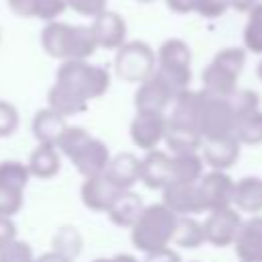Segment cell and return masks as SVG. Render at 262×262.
<instances>
[{"label": "cell", "instance_id": "obj_41", "mask_svg": "<svg viewBox=\"0 0 262 262\" xmlns=\"http://www.w3.org/2000/svg\"><path fill=\"white\" fill-rule=\"evenodd\" d=\"M258 2H262V0H229V6H231V10L248 12V10H250V8H254Z\"/></svg>", "mask_w": 262, "mask_h": 262}, {"label": "cell", "instance_id": "obj_36", "mask_svg": "<svg viewBox=\"0 0 262 262\" xmlns=\"http://www.w3.org/2000/svg\"><path fill=\"white\" fill-rule=\"evenodd\" d=\"M14 239H16V223L12 221V217L0 215V250Z\"/></svg>", "mask_w": 262, "mask_h": 262}, {"label": "cell", "instance_id": "obj_33", "mask_svg": "<svg viewBox=\"0 0 262 262\" xmlns=\"http://www.w3.org/2000/svg\"><path fill=\"white\" fill-rule=\"evenodd\" d=\"M227 10H231L229 0H192V12L203 18H221Z\"/></svg>", "mask_w": 262, "mask_h": 262}, {"label": "cell", "instance_id": "obj_23", "mask_svg": "<svg viewBox=\"0 0 262 262\" xmlns=\"http://www.w3.org/2000/svg\"><path fill=\"white\" fill-rule=\"evenodd\" d=\"M27 168L31 172V178L51 180L61 170V154L51 143H37L27 160Z\"/></svg>", "mask_w": 262, "mask_h": 262}, {"label": "cell", "instance_id": "obj_39", "mask_svg": "<svg viewBox=\"0 0 262 262\" xmlns=\"http://www.w3.org/2000/svg\"><path fill=\"white\" fill-rule=\"evenodd\" d=\"M92 262H141L137 256L129 254V252H121V254H115V256H100V258H94Z\"/></svg>", "mask_w": 262, "mask_h": 262}, {"label": "cell", "instance_id": "obj_25", "mask_svg": "<svg viewBox=\"0 0 262 262\" xmlns=\"http://www.w3.org/2000/svg\"><path fill=\"white\" fill-rule=\"evenodd\" d=\"M172 170H174V180L199 182V178L205 174V162L199 151H180V154H172Z\"/></svg>", "mask_w": 262, "mask_h": 262}, {"label": "cell", "instance_id": "obj_14", "mask_svg": "<svg viewBox=\"0 0 262 262\" xmlns=\"http://www.w3.org/2000/svg\"><path fill=\"white\" fill-rule=\"evenodd\" d=\"M172 180H174L172 154L162 149L145 151V156L141 158L139 182L149 190H164Z\"/></svg>", "mask_w": 262, "mask_h": 262}, {"label": "cell", "instance_id": "obj_6", "mask_svg": "<svg viewBox=\"0 0 262 262\" xmlns=\"http://www.w3.org/2000/svg\"><path fill=\"white\" fill-rule=\"evenodd\" d=\"M196 125L203 141L221 139L233 135L235 129V111L231 98L213 96L205 90H199L196 98Z\"/></svg>", "mask_w": 262, "mask_h": 262}, {"label": "cell", "instance_id": "obj_35", "mask_svg": "<svg viewBox=\"0 0 262 262\" xmlns=\"http://www.w3.org/2000/svg\"><path fill=\"white\" fill-rule=\"evenodd\" d=\"M23 205H25L23 192L8 190V188L0 186V215L2 217H14L16 213H20Z\"/></svg>", "mask_w": 262, "mask_h": 262}, {"label": "cell", "instance_id": "obj_4", "mask_svg": "<svg viewBox=\"0 0 262 262\" xmlns=\"http://www.w3.org/2000/svg\"><path fill=\"white\" fill-rule=\"evenodd\" d=\"M178 215L172 213L164 203L145 205L137 221L131 225V244L143 254L158 252L172 246Z\"/></svg>", "mask_w": 262, "mask_h": 262}, {"label": "cell", "instance_id": "obj_17", "mask_svg": "<svg viewBox=\"0 0 262 262\" xmlns=\"http://www.w3.org/2000/svg\"><path fill=\"white\" fill-rule=\"evenodd\" d=\"M199 154H201L205 166H209L211 170L227 172L237 162V158L242 154V143L235 139V135L211 139V141H203Z\"/></svg>", "mask_w": 262, "mask_h": 262}, {"label": "cell", "instance_id": "obj_42", "mask_svg": "<svg viewBox=\"0 0 262 262\" xmlns=\"http://www.w3.org/2000/svg\"><path fill=\"white\" fill-rule=\"evenodd\" d=\"M258 78H260V82H262V61L258 63Z\"/></svg>", "mask_w": 262, "mask_h": 262}, {"label": "cell", "instance_id": "obj_40", "mask_svg": "<svg viewBox=\"0 0 262 262\" xmlns=\"http://www.w3.org/2000/svg\"><path fill=\"white\" fill-rule=\"evenodd\" d=\"M35 262H74L72 258L55 252V250H49V252H43L39 256H35Z\"/></svg>", "mask_w": 262, "mask_h": 262}, {"label": "cell", "instance_id": "obj_32", "mask_svg": "<svg viewBox=\"0 0 262 262\" xmlns=\"http://www.w3.org/2000/svg\"><path fill=\"white\" fill-rule=\"evenodd\" d=\"M18 125H20L18 108L8 100H0V139L12 137L18 131Z\"/></svg>", "mask_w": 262, "mask_h": 262}, {"label": "cell", "instance_id": "obj_16", "mask_svg": "<svg viewBox=\"0 0 262 262\" xmlns=\"http://www.w3.org/2000/svg\"><path fill=\"white\" fill-rule=\"evenodd\" d=\"M231 246L239 262H262V215L244 219Z\"/></svg>", "mask_w": 262, "mask_h": 262}, {"label": "cell", "instance_id": "obj_1", "mask_svg": "<svg viewBox=\"0 0 262 262\" xmlns=\"http://www.w3.org/2000/svg\"><path fill=\"white\" fill-rule=\"evenodd\" d=\"M111 88V72L88 59L61 61L47 90V106L61 117L82 115L90 100L104 96Z\"/></svg>", "mask_w": 262, "mask_h": 262}, {"label": "cell", "instance_id": "obj_31", "mask_svg": "<svg viewBox=\"0 0 262 262\" xmlns=\"http://www.w3.org/2000/svg\"><path fill=\"white\" fill-rule=\"evenodd\" d=\"M0 262H35V252L29 242L16 237L0 250Z\"/></svg>", "mask_w": 262, "mask_h": 262}, {"label": "cell", "instance_id": "obj_15", "mask_svg": "<svg viewBox=\"0 0 262 262\" xmlns=\"http://www.w3.org/2000/svg\"><path fill=\"white\" fill-rule=\"evenodd\" d=\"M162 203L178 217H194L196 213H203L196 182H170L162 190Z\"/></svg>", "mask_w": 262, "mask_h": 262}, {"label": "cell", "instance_id": "obj_3", "mask_svg": "<svg viewBox=\"0 0 262 262\" xmlns=\"http://www.w3.org/2000/svg\"><path fill=\"white\" fill-rule=\"evenodd\" d=\"M55 147L61 158L70 160L84 178L102 174L113 156L102 139L94 137L80 125H68V129L57 139Z\"/></svg>", "mask_w": 262, "mask_h": 262}, {"label": "cell", "instance_id": "obj_24", "mask_svg": "<svg viewBox=\"0 0 262 262\" xmlns=\"http://www.w3.org/2000/svg\"><path fill=\"white\" fill-rule=\"evenodd\" d=\"M66 129H68V119L57 115L49 106L39 108L33 115L31 131H33V137L37 139V143H51V145H55Z\"/></svg>", "mask_w": 262, "mask_h": 262}, {"label": "cell", "instance_id": "obj_37", "mask_svg": "<svg viewBox=\"0 0 262 262\" xmlns=\"http://www.w3.org/2000/svg\"><path fill=\"white\" fill-rule=\"evenodd\" d=\"M141 262H182V258L176 250H172V246H168V248H162L158 252L145 254V258Z\"/></svg>", "mask_w": 262, "mask_h": 262}, {"label": "cell", "instance_id": "obj_45", "mask_svg": "<svg viewBox=\"0 0 262 262\" xmlns=\"http://www.w3.org/2000/svg\"><path fill=\"white\" fill-rule=\"evenodd\" d=\"M0 39H2V35H0Z\"/></svg>", "mask_w": 262, "mask_h": 262}, {"label": "cell", "instance_id": "obj_44", "mask_svg": "<svg viewBox=\"0 0 262 262\" xmlns=\"http://www.w3.org/2000/svg\"><path fill=\"white\" fill-rule=\"evenodd\" d=\"M192 262H199V260H192Z\"/></svg>", "mask_w": 262, "mask_h": 262}, {"label": "cell", "instance_id": "obj_13", "mask_svg": "<svg viewBox=\"0 0 262 262\" xmlns=\"http://www.w3.org/2000/svg\"><path fill=\"white\" fill-rule=\"evenodd\" d=\"M90 31L94 35V41H96L98 49L117 51L127 41V20L111 8H106L102 14L92 18Z\"/></svg>", "mask_w": 262, "mask_h": 262}, {"label": "cell", "instance_id": "obj_34", "mask_svg": "<svg viewBox=\"0 0 262 262\" xmlns=\"http://www.w3.org/2000/svg\"><path fill=\"white\" fill-rule=\"evenodd\" d=\"M66 8L74 10L84 18H96L108 8V0H63Z\"/></svg>", "mask_w": 262, "mask_h": 262}, {"label": "cell", "instance_id": "obj_12", "mask_svg": "<svg viewBox=\"0 0 262 262\" xmlns=\"http://www.w3.org/2000/svg\"><path fill=\"white\" fill-rule=\"evenodd\" d=\"M242 213L233 207L217 209L207 215L203 221V231H205V242L211 244L213 248H227L233 244L237 229L242 225Z\"/></svg>", "mask_w": 262, "mask_h": 262}, {"label": "cell", "instance_id": "obj_28", "mask_svg": "<svg viewBox=\"0 0 262 262\" xmlns=\"http://www.w3.org/2000/svg\"><path fill=\"white\" fill-rule=\"evenodd\" d=\"M29 180H31V172L27 168V162H20V160H2L0 162V186L2 188L25 192Z\"/></svg>", "mask_w": 262, "mask_h": 262}, {"label": "cell", "instance_id": "obj_21", "mask_svg": "<svg viewBox=\"0 0 262 262\" xmlns=\"http://www.w3.org/2000/svg\"><path fill=\"white\" fill-rule=\"evenodd\" d=\"M143 207L145 205H143V201H141V196L137 192H133V190H121L113 199L111 207L106 209V215H108V219H111L113 225L123 227V229H131V225L141 215Z\"/></svg>", "mask_w": 262, "mask_h": 262}, {"label": "cell", "instance_id": "obj_2", "mask_svg": "<svg viewBox=\"0 0 262 262\" xmlns=\"http://www.w3.org/2000/svg\"><path fill=\"white\" fill-rule=\"evenodd\" d=\"M39 43L41 49L59 63L72 59H90L98 49L90 25H70L63 20L45 23Z\"/></svg>", "mask_w": 262, "mask_h": 262}, {"label": "cell", "instance_id": "obj_5", "mask_svg": "<svg viewBox=\"0 0 262 262\" xmlns=\"http://www.w3.org/2000/svg\"><path fill=\"white\" fill-rule=\"evenodd\" d=\"M246 57H248V51L244 47L219 49L201 74V80H203L201 90L213 96H223V98L231 96L239 88L237 82L246 68Z\"/></svg>", "mask_w": 262, "mask_h": 262}, {"label": "cell", "instance_id": "obj_43", "mask_svg": "<svg viewBox=\"0 0 262 262\" xmlns=\"http://www.w3.org/2000/svg\"><path fill=\"white\" fill-rule=\"evenodd\" d=\"M135 2H139V4H151V2H156V0H135Z\"/></svg>", "mask_w": 262, "mask_h": 262}, {"label": "cell", "instance_id": "obj_7", "mask_svg": "<svg viewBox=\"0 0 262 262\" xmlns=\"http://www.w3.org/2000/svg\"><path fill=\"white\" fill-rule=\"evenodd\" d=\"M156 72L166 78L176 92L188 90L192 82V51L184 39H166L156 49Z\"/></svg>", "mask_w": 262, "mask_h": 262}, {"label": "cell", "instance_id": "obj_8", "mask_svg": "<svg viewBox=\"0 0 262 262\" xmlns=\"http://www.w3.org/2000/svg\"><path fill=\"white\" fill-rule=\"evenodd\" d=\"M117 78L129 84H141L156 72V49L141 39H127L117 51L113 61Z\"/></svg>", "mask_w": 262, "mask_h": 262}, {"label": "cell", "instance_id": "obj_29", "mask_svg": "<svg viewBox=\"0 0 262 262\" xmlns=\"http://www.w3.org/2000/svg\"><path fill=\"white\" fill-rule=\"evenodd\" d=\"M242 33L244 49L256 55H262V2H258L254 8H250Z\"/></svg>", "mask_w": 262, "mask_h": 262}, {"label": "cell", "instance_id": "obj_26", "mask_svg": "<svg viewBox=\"0 0 262 262\" xmlns=\"http://www.w3.org/2000/svg\"><path fill=\"white\" fill-rule=\"evenodd\" d=\"M205 244L203 223L194 217H178L176 231L172 237V246H180L186 250H196Z\"/></svg>", "mask_w": 262, "mask_h": 262}, {"label": "cell", "instance_id": "obj_18", "mask_svg": "<svg viewBox=\"0 0 262 262\" xmlns=\"http://www.w3.org/2000/svg\"><path fill=\"white\" fill-rule=\"evenodd\" d=\"M139 168H141V158H137L131 151H119L111 156L102 174L115 188L133 190V186L139 182Z\"/></svg>", "mask_w": 262, "mask_h": 262}, {"label": "cell", "instance_id": "obj_20", "mask_svg": "<svg viewBox=\"0 0 262 262\" xmlns=\"http://www.w3.org/2000/svg\"><path fill=\"white\" fill-rule=\"evenodd\" d=\"M8 10L20 18H37L43 23L59 20L68 10L63 0H6Z\"/></svg>", "mask_w": 262, "mask_h": 262}, {"label": "cell", "instance_id": "obj_11", "mask_svg": "<svg viewBox=\"0 0 262 262\" xmlns=\"http://www.w3.org/2000/svg\"><path fill=\"white\" fill-rule=\"evenodd\" d=\"M233 182L235 180L227 172H221V170L205 172L199 178V182H196V190H199V199H201V209L211 213V211H217V209L231 207Z\"/></svg>", "mask_w": 262, "mask_h": 262}, {"label": "cell", "instance_id": "obj_9", "mask_svg": "<svg viewBox=\"0 0 262 262\" xmlns=\"http://www.w3.org/2000/svg\"><path fill=\"white\" fill-rule=\"evenodd\" d=\"M174 86L162 78L158 72H154L147 80L137 84V90L133 94V106L135 111H156V113H166L174 98H176Z\"/></svg>", "mask_w": 262, "mask_h": 262}, {"label": "cell", "instance_id": "obj_27", "mask_svg": "<svg viewBox=\"0 0 262 262\" xmlns=\"http://www.w3.org/2000/svg\"><path fill=\"white\" fill-rule=\"evenodd\" d=\"M235 139L242 145H262V108L250 111L235 121Z\"/></svg>", "mask_w": 262, "mask_h": 262}, {"label": "cell", "instance_id": "obj_10", "mask_svg": "<svg viewBox=\"0 0 262 262\" xmlns=\"http://www.w3.org/2000/svg\"><path fill=\"white\" fill-rule=\"evenodd\" d=\"M164 133H166V113L135 111L129 123V137L135 147H139L141 151L158 149V145L164 141Z\"/></svg>", "mask_w": 262, "mask_h": 262}, {"label": "cell", "instance_id": "obj_38", "mask_svg": "<svg viewBox=\"0 0 262 262\" xmlns=\"http://www.w3.org/2000/svg\"><path fill=\"white\" fill-rule=\"evenodd\" d=\"M168 10L174 14H190L192 12V0H164Z\"/></svg>", "mask_w": 262, "mask_h": 262}, {"label": "cell", "instance_id": "obj_22", "mask_svg": "<svg viewBox=\"0 0 262 262\" xmlns=\"http://www.w3.org/2000/svg\"><path fill=\"white\" fill-rule=\"evenodd\" d=\"M231 207L239 213L258 215L262 211V178L260 176H244L233 182Z\"/></svg>", "mask_w": 262, "mask_h": 262}, {"label": "cell", "instance_id": "obj_30", "mask_svg": "<svg viewBox=\"0 0 262 262\" xmlns=\"http://www.w3.org/2000/svg\"><path fill=\"white\" fill-rule=\"evenodd\" d=\"M53 250L76 260V256L82 252V235L76 227L66 225L61 229H57V233L53 235Z\"/></svg>", "mask_w": 262, "mask_h": 262}, {"label": "cell", "instance_id": "obj_19", "mask_svg": "<svg viewBox=\"0 0 262 262\" xmlns=\"http://www.w3.org/2000/svg\"><path fill=\"white\" fill-rule=\"evenodd\" d=\"M121 190L115 188L104 174L98 176H88L82 180L80 184V199L82 205L94 213H106V209L111 207L113 199L119 194Z\"/></svg>", "mask_w": 262, "mask_h": 262}]
</instances>
